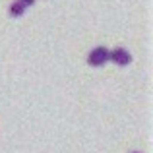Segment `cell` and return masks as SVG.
I'll return each instance as SVG.
<instances>
[{"label": "cell", "mask_w": 153, "mask_h": 153, "mask_svg": "<svg viewBox=\"0 0 153 153\" xmlns=\"http://www.w3.org/2000/svg\"><path fill=\"white\" fill-rule=\"evenodd\" d=\"M108 60V49L107 47H97V49H93L89 52V56H87V64L89 66H103V64H107Z\"/></svg>", "instance_id": "6da1fadb"}, {"label": "cell", "mask_w": 153, "mask_h": 153, "mask_svg": "<svg viewBox=\"0 0 153 153\" xmlns=\"http://www.w3.org/2000/svg\"><path fill=\"white\" fill-rule=\"evenodd\" d=\"M25 10H27V8L23 6L19 0H14V2L10 4V16H12V18H19V16H23Z\"/></svg>", "instance_id": "3957f363"}, {"label": "cell", "mask_w": 153, "mask_h": 153, "mask_svg": "<svg viewBox=\"0 0 153 153\" xmlns=\"http://www.w3.org/2000/svg\"><path fill=\"white\" fill-rule=\"evenodd\" d=\"M108 60H111V62H114V64H118V66H128V64L132 62V54L126 49L118 47V49L108 51Z\"/></svg>", "instance_id": "7a4b0ae2"}, {"label": "cell", "mask_w": 153, "mask_h": 153, "mask_svg": "<svg viewBox=\"0 0 153 153\" xmlns=\"http://www.w3.org/2000/svg\"><path fill=\"white\" fill-rule=\"evenodd\" d=\"M19 2H22L23 6L27 8V6H33V4H35V0H19Z\"/></svg>", "instance_id": "277c9868"}, {"label": "cell", "mask_w": 153, "mask_h": 153, "mask_svg": "<svg viewBox=\"0 0 153 153\" xmlns=\"http://www.w3.org/2000/svg\"><path fill=\"white\" fill-rule=\"evenodd\" d=\"M132 153H138V151H132Z\"/></svg>", "instance_id": "5b68a950"}]
</instances>
